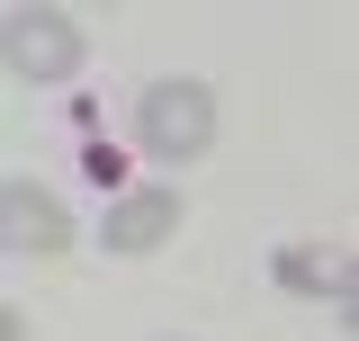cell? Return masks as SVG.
<instances>
[{"label":"cell","mask_w":359,"mask_h":341,"mask_svg":"<svg viewBox=\"0 0 359 341\" xmlns=\"http://www.w3.org/2000/svg\"><path fill=\"white\" fill-rule=\"evenodd\" d=\"M135 135L153 162H198L216 144V90L207 81H153L135 99Z\"/></svg>","instance_id":"cell-1"},{"label":"cell","mask_w":359,"mask_h":341,"mask_svg":"<svg viewBox=\"0 0 359 341\" xmlns=\"http://www.w3.org/2000/svg\"><path fill=\"white\" fill-rule=\"evenodd\" d=\"M81 54H90V36H81L72 9H9L0 18V63L18 81H72Z\"/></svg>","instance_id":"cell-2"},{"label":"cell","mask_w":359,"mask_h":341,"mask_svg":"<svg viewBox=\"0 0 359 341\" xmlns=\"http://www.w3.org/2000/svg\"><path fill=\"white\" fill-rule=\"evenodd\" d=\"M180 234V189H126L117 207H108V252H126V260H144V252H162Z\"/></svg>","instance_id":"cell-3"},{"label":"cell","mask_w":359,"mask_h":341,"mask_svg":"<svg viewBox=\"0 0 359 341\" xmlns=\"http://www.w3.org/2000/svg\"><path fill=\"white\" fill-rule=\"evenodd\" d=\"M0 243H9V252H63V243H72L63 198H45L36 180H9V189H0Z\"/></svg>","instance_id":"cell-4"},{"label":"cell","mask_w":359,"mask_h":341,"mask_svg":"<svg viewBox=\"0 0 359 341\" xmlns=\"http://www.w3.org/2000/svg\"><path fill=\"white\" fill-rule=\"evenodd\" d=\"M278 279H287V288H332V297H341V279H351V269H341V260H306V252H287V260H278Z\"/></svg>","instance_id":"cell-5"},{"label":"cell","mask_w":359,"mask_h":341,"mask_svg":"<svg viewBox=\"0 0 359 341\" xmlns=\"http://www.w3.org/2000/svg\"><path fill=\"white\" fill-rule=\"evenodd\" d=\"M81 170H90V180H99V189H126V162H117V153H108V144H99V153H90Z\"/></svg>","instance_id":"cell-6"},{"label":"cell","mask_w":359,"mask_h":341,"mask_svg":"<svg viewBox=\"0 0 359 341\" xmlns=\"http://www.w3.org/2000/svg\"><path fill=\"white\" fill-rule=\"evenodd\" d=\"M0 341H27V323H18V305H0Z\"/></svg>","instance_id":"cell-7"}]
</instances>
